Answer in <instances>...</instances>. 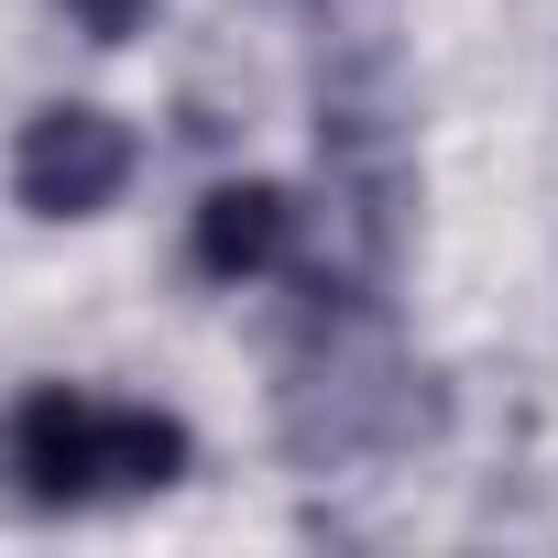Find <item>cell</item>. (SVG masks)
I'll use <instances>...</instances> for the list:
<instances>
[{"instance_id": "obj_1", "label": "cell", "mask_w": 558, "mask_h": 558, "mask_svg": "<svg viewBox=\"0 0 558 558\" xmlns=\"http://www.w3.org/2000/svg\"><path fill=\"white\" fill-rule=\"evenodd\" d=\"M12 482L56 514H88V504H143L165 482H186V427L165 405H121V395H88V384H34L12 405Z\"/></svg>"}, {"instance_id": "obj_2", "label": "cell", "mask_w": 558, "mask_h": 558, "mask_svg": "<svg viewBox=\"0 0 558 558\" xmlns=\"http://www.w3.org/2000/svg\"><path fill=\"white\" fill-rule=\"evenodd\" d=\"M132 165H143V143H132L121 110H99V99H45V110L23 121V143H12V197H23L34 219H99V208L132 186Z\"/></svg>"}, {"instance_id": "obj_3", "label": "cell", "mask_w": 558, "mask_h": 558, "mask_svg": "<svg viewBox=\"0 0 558 558\" xmlns=\"http://www.w3.org/2000/svg\"><path fill=\"white\" fill-rule=\"evenodd\" d=\"M296 241H307V208H296V186H274V175L208 186L197 197V230H186V252H197L208 286H263V274L296 263Z\"/></svg>"}, {"instance_id": "obj_4", "label": "cell", "mask_w": 558, "mask_h": 558, "mask_svg": "<svg viewBox=\"0 0 558 558\" xmlns=\"http://www.w3.org/2000/svg\"><path fill=\"white\" fill-rule=\"evenodd\" d=\"M66 12H77V23L99 34V45H121V34L143 23V0H66Z\"/></svg>"}]
</instances>
